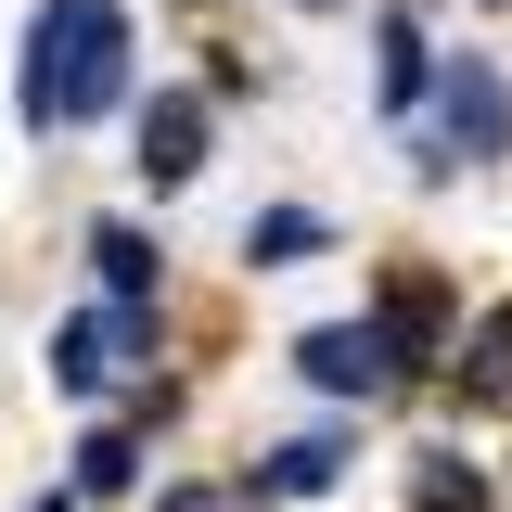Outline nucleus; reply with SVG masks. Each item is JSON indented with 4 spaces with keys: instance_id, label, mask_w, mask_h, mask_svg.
<instances>
[{
    "instance_id": "1",
    "label": "nucleus",
    "mask_w": 512,
    "mask_h": 512,
    "mask_svg": "<svg viewBox=\"0 0 512 512\" xmlns=\"http://www.w3.org/2000/svg\"><path fill=\"white\" fill-rule=\"evenodd\" d=\"M116 90H128V13H116V0H39V13H26L13 116H26V128H90Z\"/></svg>"
},
{
    "instance_id": "2",
    "label": "nucleus",
    "mask_w": 512,
    "mask_h": 512,
    "mask_svg": "<svg viewBox=\"0 0 512 512\" xmlns=\"http://www.w3.org/2000/svg\"><path fill=\"white\" fill-rule=\"evenodd\" d=\"M141 359H154V308H116V295L77 308V320L52 333V384H64V397H116Z\"/></svg>"
},
{
    "instance_id": "3",
    "label": "nucleus",
    "mask_w": 512,
    "mask_h": 512,
    "mask_svg": "<svg viewBox=\"0 0 512 512\" xmlns=\"http://www.w3.org/2000/svg\"><path fill=\"white\" fill-rule=\"evenodd\" d=\"M500 141H512L500 64H487V52H448V77H436V154H423V167H487Z\"/></svg>"
},
{
    "instance_id": "4",
    "label": "nucleus",
    "mask_w": 512,
    "mask_h": 512,
    "mask_svg": "<svg viewBox=\"0 0 512 512\" xmlns=\"http://www.w3.org/2000/svg\"><path fill=\"white\" fill-rule=\"evenodd\" d=\"M295 372H308L320 397H384V384L410 372V346H397L384 320H320L308 346H295Z\"/></svg>"
},
{
    "instance_id": "5",
    "label": "nucleus",
    "mask_w": 512,
    "mask_h": 512,
    "mask_svg": "<svg viewBox=\"0 0 512 512\" xmlns=\"http://www.w3.org/2000/svg\"><path fill=\"white\" fill-rule=\"evenodd\" d=\"M154 192H180L205 167V90H154V116H141V154H128Z\"/></svg>"
},
{
    "instance_id": "6",
    "label": "nucleus",
    "mask_w": 512,
    "mask_h": 512,
    "mask_svg": "<svg viewBox=\"0 0 512 512\" xmlns=\"http://www.w3.org/2000/svg\"><path fill=\"white\" fill-rule=\"evenodd\" d=\"M333 474H346V448H333V436H295V448H269L244 487H256V500H320Z\"/></svg>"
},
{
    "instance_id": "7",
    "label": "nucleus",
    "mask_w": 512,
    "mask_h": 512,
    "mask_svg": "<svg viewBox=\"0 0 512 512\" xmlns=\"http://www.w3.org/2000/svg\"><path fill=\"white\" fill-rule=\"evenodd\" d=\"M90 269H103V295H116V308H154V244H141L128 218L90 231Z\"/></svg>"
},
{
    "instance_id": "8",
    "label": "nucleus",
    "mask_w": 512,
    "mask_h": 512,
    "mask_svg": "<svg viewBox=\"0 0 512 512\" xmlns=\"http://www.w3.org/2000/svg\"><path fill=\"white\" fill-rule=\"evenodd\" d=\"M372 77H384V103H423V77H448V64H423V26H410V13H384V39H372Z\"/></svg>"
},
{
    "instance_id": "9",
    "label": "nucleus",
    "mask_w": 512,
    "mask_h": 512,
    "mask_svg": "<svg viewBox=\"0 0 512 512\" xmlns=\"http://www.w3.org/2000/svg\"><path fill=\"white\" fill-rule=\"evenodd\" d=\"M410 512H487V474H461L448 448H423L410 461Z\"/></svg>"
},
{
    "instance_id": "10",
    "label": "nucleus",
    "mask_w": 512,
    "mask_h": 512,
    "mask_svg": "<svg viewBox=\"0 0 512 512\" xmlns=\"http://www.w3.org/2000/svg\"><path fill=\"white\" fill-rule=\"evenodd\" d=\"M244 256L256 269H295V256H320V218L308 205H269V218H244Z\"/></svg>"
},
{
    "instance_id": "11",
    "label": "nucleus",
    "mask_w": 512,
    "mask_h": 512,
    "mask_svg": "<svg viewBox=\"0 0 512 512\" xmlns=\"http://www.w3.org/2000/svg\"><path fill=\"white\" fill-rule=\"evenodd\" d=\"M461 397H512V308L474 320V359H461Z\"/></svg>"
},
{
    "instance_id": "12",
    "label": "nucleus",
    "mask_w": 512,
    "mask_h": 512,
    "mask_svg": "<svg viewBox=\"0 0 512 512\" xmlns=\"http://www.w3.org/2000/svg\"><path fill=\"white\" fill-rule=\"evenodd\" d=\"M128 474H141V448H128V436H116V423H103V436L77 448V487H90V500H116Z\"/></svg>"
},
{
    "instance_id": "13",
    "label": "nucleus",
    "mask_w": 512,
    "mask_h": 512,
    "mask_svg": "<svg viewBox=\"0 0 512 512\" xmlns=\"http://www.w3.org/2000/svg\"><path fill=\"white\" fill-rule=\"evenodd\" d=\"M167 512H218V500H205V487H180V500H167Z\"/></svg>"
},
{
    "instance_id": "14",
    "label": "nucleus",
    "mask_w": 512,
    "mask_h": 512,
    "mask_svg": "<svg viewBox=\"0 0 512 512\" xmlns=\"http://www.w3.org/2000/svg\"><path fill=\"white\" fill-rule=\"evenodd\" d=\"M39 512H77V500H39Z\"/></svg>"
}]
</instances>
